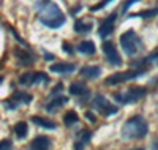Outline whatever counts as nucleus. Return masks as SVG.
Instances as JSON below:
<instances>
[{
    "mask_svg": "<svg viewBox=\"0 0 158 150\" xmlns=\"http://www.w3.org/2000/svg\"><path fill=\"white\" fill-rule=\"evenodd\" d=\"M19 82L22 85H33V84H40V82H43V84H48L49 82V76L43 71H35V73H25L21 76L19 79Z\"/></svg>",
    "mask_w": 158,
    "mask_h": 150,
    "instance_id": "nucleus-7",
    "label": "nucleus"
},
{
    "mask_svg": "<svg viewBox=\"0 0 158 150\" xmlns=\"http://www.w3.org/2000/svg\"><path fill=\"white\" fill-rule=\"evenodd\" d=\"M32 122L35 125L38 127H43V128H48V130H54L57 125H56V122H52L49 119H44V117H40V115H33L32 117Z\"/></svg>",
    "mask_w": 158,
    "mask_h": 150,
    "instance_id": "nucleus-17",
    "label": "nucleus"
},
{
    "mask_svg": "<svg viewBox=\"0 0 158 150\" xmlns=\"http://www.w3.org/2000/svg\"><path fill=\"white\" fill-rule=\"evenodd\" d=\"M15 134L18 136L19 139H24V138H27V134H29V127L25 122H18V123L15 125Z\"/></svg>",
    "mask_w": 158,
    "mask_h": 150,
    "instance_id": "nucleus-19",
    "label": "nucleus"
},
{
    "mask_svg": "<svg viewBox=\"0 0 158 150\" xmlns=\"http://www.w3.org/2000/svg\"><path fill=\"white\" fill-rule=\"evenodd\" d=\"M147 70H149L147 66H142V68H133V70L122 71V73H114V74H111L106 81H104V84L106 85H118L122 82H127V81L136 79V77H139L142 74H146Z\"/></svg>",
    "mask_w": 158,
    "mask_h": 150,
    "instance_id": "nucleus-4",
    "label": "nucleus"
},
{
    "mask_svg": "<svg viewBox=\"0 0 158 150\" xmlns=\"http://www.w3.org/2000/svg\"><path fill=\"white\" fill-rule=\"evenodd\" d=\"M13 147V144H11V141H2L0 142V150H6V148H11Z\"/></svg>",
    "mask_w": 158,
    "mask_h": 150,
    "instance_id": "nucleus-25",
    "label": "nucleus"
},
{
    "mask_svg": "<svg viewBox=\"0 0 158 150\" xmlns=\"http://www.w3.org/2000/svg\"><path fill=\"white\" fill-rule=\"evenodd\" d=\"M149 133V123L142 115L130 117L125 125L122 127V138L123 139H142Z\"/></svg>",
    "mask_w": 158,
    "mask_h": 150,
    "instance_id": "nucleus-2",
    "label": "nucleus"
},
{
    "mask_svg": "<svg viewBox=\"0 0 158 150\" xmlns=\"http://www.w3.org/2000/svg\"><path fill=\"white\" fill-rule=\"evenodd\" d=\"M120 46H122V51L127 54V56H136L138 51L141 49L142 46V41H141V38L139 35L135 32V30H127L125 33H122L120 36Z\"/></svg>",
    "mask_w": 158,
    "mask_h": 150,
    "instance_id": "nucleus-3",
    "label": "nucleus"
},
{
    "mask_svg": "<svg viewBox=\"0 0 158 150\" xmlns=\"http://www.w3.org/2000/svg\"><path fill=\"white\" fill-rule=\"evenodd\" d=\"M92 107L95 109L97 112H100L101 115L104 117H109V115H114L117 114V106H112L104 97H101V95H97V97L94 98V101H92Z\"/></svg>",
    "mask_w": 158,
    "mask_h": 150,
    "instance_id": "nucleus-6",
    "label": "nucleus"
},
{
    "mask_svg": "<svg viewBox=\"0 0 158 150\" xmlns=\"http://www.w3.org/2000/svg\"><path fill=\"white\" fill-rule=\"evenodd\" d=\"M16 56H18V57L21 59V62H22V63H30V62H33V60H35V57L29 56L27 52H22V51L19 52L18 49H16Z\"/></svg>",
    "mask_w": 158,
    "mask_h": 150,
    "instance_id": "nucleus-23",
    "label": "nucleus"
},
{
    "mask_svg": "<svg viewBox=\"0 0 158 150\" xmlns=\"http://www.w3.org/2000/svg\"><path fill=\"white\" fill-rule=\"evenodd\" d=\"M62 48H63V51H65V52H68L70 56L73 54V46H71V44H68V43H63V46H62Z\"/></svg>",
    "mask_w": 158,
    "mask_h": 150,
    "instance_id": "nucleus-29",
    "label": "nucleus"
},
{
    "mask_svg": "<svg viewBox=\"0 0 158 150\" xmlns=\"http://www.w3.org/2000/svg\"><path fill=\"white\" fill-rule=\"evenodd\" d=\"M62 89H63V84L62 82H59L54 89H52V92H51V95H59L60 92H62Z\"/></svg>",
    "mask_w": 158,
    "mask_h": 150,
    "instance_id": "nucleus-27",
    "label": "nucleus"
},
{
    "mask_svg": "<svg viewBox=\"0 0 158 150\" xmlns=\"http://www.w3.org/2000/svg\"><path fill=\"white\" fill-rule=\"evenodd\" d=\"M92 139V133L89 130H82V131H79L77 134V141L74 142V148H82L85 147V144Z\"/></svg>",
    "mask_w": 158,
    "mask_h": 150,
    "instance_id": "nucleus-16",
    "label": "nucleus"
},
{
    "mask_svg": "<svg viewBox=\"0 0 158 150\" xmlns=\"http://www.w3.org/2000/svg\"><path fill=\"white\" fill-rule=\"evenodd\" d=\"M147 95V89L146 87H130L122 93H115L114 95V100L118 104H128V103H133L141 100L142 97Z\"/></svg>",
    "mask_w": 158,
    "mask_h": 150,
    "instance_id": "nucleus-5",
    "label": "nucleus"
},
{
    "mask_svg": "<svg viewBox=\"0 0 158 150\" xmlns=\"http://www.w3.org/2000/svg\"><path fill=\"white\" fill-rule=\"evenodd\" d=\"M44 59H46V60H52L54 57H52V54H49V52H44Z\"/></svg>",
    "mask_w": 158,
    "mask_h": 150,
    "instance_id": "nucleus-31",
    "label": "nucleus"
},
{
    "mask_svg": "<svg viewBox=\"0 0 158 150\" xmlns=\"http://www.w3.org/2000/svg\"><path fill=\"white\" fill-rule=\"evenodd\" d=\"M115 15H111L108 19H104L101 24H100V29H98V35L101 38H108L112 32H114V21H115Z\"/></svg>",
    "mask_w": 158,
    "mask_h": 150,
    "instance_id": "nucleus-10",
    "label": "nucleus"
},
{
    "mask_svg": "<svg viewBox=\"0 0 158 150\" xmlns=\"http://www.w3.org/2000/svg\"><path fill=\"white\" fill-rule=\"evenodd\" d=\"M36 10H38L40 22L46 27H49V29H59V27H62L65 24L63 11L52 0H41V2H38Z\"/></svg>",
    "mask_w": 158,
    "mask_h": 150,
    "instance_id": "nucleus-1",
    "label": "nucleus"
},
{
    "mask_svg": "<svg viewBox=\"0 0 158 150\" xmlns=\"http://www.w3.org/2000/svg\"><path fill=\"white\" fill-rule=\"evenodd\" d=\"M146 60H147V63H149V62H153V60H158V51L152 52L149 57H146Z\"/></svg>",
    "mask_w": 158,
    "mask_h": 150,
    "instance_id": "nucleus-28",
    "label": "nucleus"
},
{
    "mask_svg": "<svg viewBox=\"0 0 158 150\" xmlns=\"http://www.w3.org/2000/svg\"><path fill=\"white\" fill-rule=\"evenodd\" d=\"M32 101V95L25 93V92H15L10 100H6L3 104L6 109H16L19 104H29Z\"/></svg>",
    "mask_w": 158,
    "mask_h": 150,
    "instance_id": "nucleus-8",
    "label": "nucleus"
},
{
    "mask_svg": "<svg viewBox=\"0 0 158 150\" xmlns=\"http://www.w3.org/2000/svg\"><path fill=\"white\" fill-rule=\"evenodd\" d=\"M49 147H51V138H48V136H36L30 142V148L35 150H46Z\"/></svg>",
    "mask_w": 158,
    "mask_h": 150,
    "instance_id": "nucleus-13",
    "label": "nucleus"
},
{
    "mask_svg": "<svg viewBox=\"0 0 158 150\" xmlns=\"http://www.w3.org/2000/svg\"><path fill=\"white\" fill-rule=\"evenodd\" d=\"M67 101H68L67 97H59V98H56V100H52L51 103H48V104L44 106V109H46L48 112H54V111H57L60 106H63Z\"/></svg>",
    "mask_w": 158,
    "mask_h": 150,
    "instance_id": "nucleus-18",
    "label": "nucleus"
},
{
    "mask_svg": "<svg viewBox=\"0 0 158 150\" xmlns=\"http://www.w3.org/2000/svg\"><path fill=\"white\" fill-rule=\"evenodd\" d=\"M51 71H54V73H73L76 70V66L71 65V63H63V62H59V63H52L51 66Z\"/></svg>",
    "mask_w": 158,
    "mask_h": 150,
    "instance_id": "nucleus-14",
    "label": "nucleus"
},
{
    "mask_svg": "<svg viewBox=\"0 0 158 150\" xmlns=\"http://www.w3.org/2000/svg\"><path fill=\"white\" fill-rule=\"evenodd\" d=\"M136 2H139V0H127V2H125V5L122 6V13H125L131 5H133V3H136Z\"/></svg>",
    "mask_w": 158,
    "mask_h": 150,
    "instance_id": "nucleus-26",
    "label": "nucleus"
},
{
    "mask_svg": "<svg viewBox=\"0 0 158 150\" xmlns=\"http://www.w3.org/2000/svg\"><path fill=\"white\" fill-rule=\"evenodd\" d=\"M77 120H79V117H77V114L74 112V111H68L67 114L63 115V123H65V127H73L74 123H77Z\"/></svg>",
    "mask_w": 158,
    "mask_h": 150,
    "instance_id": "nucleus-20",
    "label": "nucleus"
},
{
    "mask_svg": "<svg viewBox=\"0 0 158 150\" xmlns=\"http://www.w3.org/2000/svg\"><path fill=\"white\" fill-rule=\"evenodd\" d=\"M103 52H104V56H106V60L111 65H114V66H120L122 65V59H120V56H118L115 46L111 41H104L103 43Z\"/></svg>",
    "mask_w": 158,
    "mask_h": 150,
    "instance_id": "nucleus-9",
    "label": "nucleus"
},
{
    "mask_svg": "<svg viewBox=\"0 0 158 150\" xmlns=\"http://www.w3.org/2000/svg\"><path fill=\"white\" fill-rule=\"evenodd\" d=\"M77 52L82 54V56H92V54H95V44L94 41H90V40H85V41H81L77 46Z\"/></svg>",
    "mask_w": 158,
    "mask_h": 150,
    "instance_id": "nucleus-15",
    "label": "nucleus"
},
{
    "mask_svg": "<svg viewBox=\"0 0 158 150\" xmlns=\"http://www.w3.org/2000/svg\"><path fill=\"white\" fill-rule=\"evenodd\" d=\"M79 74L84 79H97L101 74V68L98 65H85L79 70Z\"/></svg>",
    "mask_w": 158,
    "mask_h": 150,
    "instance_id": "nucleus-11",
    "label": "nucleus"
},
{
    "mask_svg": "<svg viewBox=\"0 0 158 150\" xmlns=\"http://www.w3.org/2000/svg\"><path fill=\"white\" fill-rule=\"evenodd\" d=\"M153 16H158V8L139 11V13H136V15H131L130 18H153Z\"/></svg>",
    "mask_w": 158,
    "mask_h": 150,
    "instance_id": "nucleus-22",
    "label": "nucleus"
},
{
    "mask_svg": "<svg viewBox=\"0 0 158 150\" xmlns=\"http://www.w3.org/2000/svg\"><path fill=\"white\" fill-rule=\"evenodd\" d=\"M111 2H112V0H101V2H100L98 5L92 6V8H90V11H94V13H95V11H100L101 8H104V6H106L108 3H111Z\"/></svg>",
    "mask_w": 158,
    "mask_h": 150,
    "instance_id": "nucleus-24",
    "label": "nucleus"
},
{
    "mask_svg": "<svg viewBox=\"0 0 158 150\" xmlns=\"http://www.w3.org/2000/svg\"><path fill=\"white\" fill-rule=\"evenodd\" d=\"M90 29H92V24H87V22H84L81 19H77L74 22V30L77 33H87V32H90Z\"/></svg>",
    "mask_w": 158,
    "mask_h": 150,
    "instance_id": "nucleus-21",
    "label": "nucleus"
},
{
    "mask_svg": "<svg viewBox=\"0 0 158 150\" xmlns=\"http://www.w3.org/2000/svg\"><path fill=\"white\" fill-rule=\"evenodd\" d=\"M70 93L74 95V97H89V87L84 82H81V81H77V82H71Z\"/></svg>",
    "mask_w": 158,
    "mask_h": 150,
    "instance_id": "nucleus-12",
    "label": "nucleus"
},
{
    "mask_svg": "<svg viewBox=\"0 0 158 150\" xmlns=\"http://www.w3.org/2000/svg\"><path fill=\"white\" fill-rule=\"evenodd\" d=\"M85 117H87L89 122H92V123H95V122H97V117L92 114V112H85Z\"/></svg>",
    "mask_w": 158,
    "mask_h": 150,
    "instance_id": "nucleus-30",
    "label": "nucleus"
},
{
    "mask_svg": "<svg viewBox=\"0 0 158 150\" xmlns=\"http://www.w3.org/2000/svg\"><path fill=\"white\" fill-rule=\"evenodd\" d=\"M2 81H3V77H0V84H2Z\"/></svg>",
    "mask_w": 158,
    "mask_h": 150,
    "instance_id": "nucleus-32",
    "label": "nucleus"
}]
</instances>
